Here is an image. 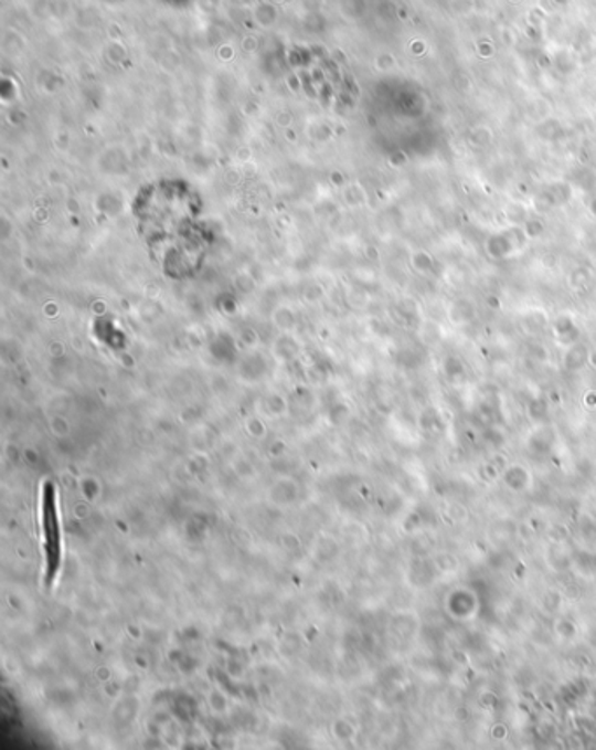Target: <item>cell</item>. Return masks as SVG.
<instances>
[{"instance_id": "6da1fadb", "label": "cell", "mask_w": 596, "mask_h": 750, "mask_svg": "<svg viewBox=\"0 0 596 750\" xmlns=\"http://www.w3.org/2000/svg\"><path fill=\"white\" fill-rule=\"evenodd\" d=\"M41 521H43L44 549H46V581L53 584L62 566V532H60L56 490L53 483H46L41 497Z\"/></svg>"}]
</instances>
